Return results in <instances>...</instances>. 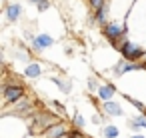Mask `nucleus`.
Wrapping results in <instances>:
<instances>
[{
	"label": "nucleus",
	"instance_id": "aec40b11",
	"mask_svg": "<svg viewBox=\"0 0 146 138\" xmlns=\"http://www.w3.org/2000/svg\"><path fill=\"white\" fill-rule=\"evenodd\" d=\"M92 122H94V124H102V122H104V118H102L100 114H94V116H92Z\"/></svg>",
	"mask_w": 146,
	"mask_h": 138
},
{
	"label": "nucleus",
	"instance_id": "9b49d317",
	"mask_svg": "<svg viewBox=\"0 0 146 138\" xmlns=\"http://www.w3.org/2000/svg\"><path fill=\"white\" fill-rule=\"evenodd\" d=\"M128 126L132 130H138V128H146V114H140L136 118H130L128 120Z\"/></svg>",
	"mask_w": 146,
	"mask_h": 138
},
{
	"label": "nucleus",
	"instance_id": "6e6552de",
	"mask_svg": "<svg viewBox=\"0 0 146 138\" xmlns=\"http://www.w3.org/2000/svg\"><path fill=\"white\" fill-rule=\"evenodd\" d=\"M100 100H112V96L116 94V88L112 84H100V88L96 90Z\"/></svg>",
	"mask_w": 146,
	"mask_h": 138
},
{
	"label": "nucleus",
	"instance_id": "0eeeda50",
	"mask_svg": "<svg viewBox=\"0 0 146 138\" xmlns=\"http://www.w3.org/2000/svg\"><path fill=\"white\" fill-rule=\"evenodd\" d=\"M102 108H104V112L110 114V116H122V114H124L122 106H120L118 102H112V100H102Z\"/></svg>",
	"mask_w": 146,
	"mask_h": 138
},
{
	"label": "nucleus",
	"instance_id": "f8f14e48",
	"mask_svg": "<svg viewBox=\"0 0 146 138\" xmlns=\"http://www.w3.org/2000/svg\"><path fill=\"white\" fill-rule=\"evenodd\" d=\"M102 136H104V138H118V136H120V130H118V126L106 124V126L102 128Z\"/></svg>",
	"mask_w": 146,
	"mask_h": 138
},
{
	"label": "nucleus",
	"instance_id": "dca6fc26",
	"mask_svg": "<svg viewBox=\"0 0 146 138\" xmlns=\"http://www.w3.org/2000/svg\"><path fill=\"white\" fill-rule=\"evenodd\" d=\"M50 8V2L48 0H44V2H38V12H46Z\"/></svg>",
	"mask_w": 146,
	"mask_h": 138
},
{
	"label": "nucleus",
	"instance_id": "7ed1b4c3",
	"mask_svg": "<svg viewBox=\"0 0 146 138\" xmlns=\"http://www.w3.org/2000/svg\"><path fill=\"white\" fill-rule=\"evenodd\" d=\"M102 32H104L106 38H110V40H118V38H122V36L128 32V28H126V26H120V24L114 22V20H110V22H106V24L102 26Z\"/></svg>",
	"mask_w": 146,
	"mask_h": 138
},
{
	"label": "nucleus",
	"instance_id": "2eb2a0df",
	"mask_svg": "<svg viewBox=\"0 0 146 138\" xmlns=\"http://www.w3.org/2000/svg\"><path fill=\"white\" fill-rule=\"evenodd\" d=\"M84 124H86L84 116H82V114H76V116H74V126H76V128H84Z\"/></svg>",
	"mask_w": 146,
	"mask_h": 138
},
{
	"label": "nucleus",
	"instance_id": "412c9836",
	"mask_svg": "<svg viewBox=\"0 0 146 138\" xmlns=\"http://www.w3.org/2000/svg\"><path fill=\"white\" fill-rule=\"evenodd\" d=\"M130 138H144V134H132Z\"/></svg>",
	"mask_w": 146,
	"mask_h": 138
},
{
	"label": "nucleus",
	"instance_id": "ddd939ff",
	"mask_svg": "<svg viewBox=\"0 0 146 138\" xmlns=\"http://www.w3.org/2000/svg\"><path fill=\"white\" fill-rule=\"evenodd\" d=\"M52 80H54V82L58 84V88H60V90H62L64 94H70V90H72V86H70V82H68V80H60V78H56V76H54Z\"/></svg>",
	"mask_w": 146,
	"mask_h": 138
},
{
	"label": "nucleus",
	"instance_id": "f257e3e1",
	"mask_svg": "<svg viewBox=\"0 0 146 138\" xmlns=\"http://www.w3.org/2000/svg\"><path fill=\"white\" fill-rule=\"evenodd\" d=\"M118 50H120V54H122V58H126V60H130V62H138L140 58H144V50L138 46V44H134L132 40H124L122 44H118Z\"/></svg>",
	"mask_w": 146,
	"mask_h": 138
},
{
	"label": "nucleus",
	"instance_id": "4468645a",
	"mask_svg": "<svg viewBox=\"0 0 146 138\" xmlns=\"http://www.w3.org/2000/svg\"><path fill=\"white\" fill-rule=\"evenodd\" d=\"M88 4H90V8L96 12V10H100V8L106 4V0H88Z\"/></svg>",
	"mask_w": 146,
	"mask_h": 138
},
{
	"label": "nucleus",
	"instance_id": "1a4fd4ad",
	"mask_svg": "<svg viewBox=\"0 0 146 138\" xmlns=\"http://www.w3.org/2000/svg\"><path fill=\"white\" fill-rule=\"evenodd\" d=\"M108 12H110V6H108V4H104L100 10H96V12H94V22H96V24H100V26H104L106 22H110V20H108Z\"/></svg>",
	"mask_w": 146,
	"mask_h": 138
},
{
	"label": "nucleus",
	"instance_id": "f03ea898",
	"mask_svg": "<svg viewBox=\"0 0 146 138\" xmlns=\"http://www.w3.org/2000/svg\"><path fill=\"white\" fill-rule=\"evenodd\" d=\"M2 96H4V102H6V104H14V102H18V100L24 96V84H20V82L4 84V88H2Z\"/></svg>",
	"mask_w": 146,
	"mask_h": 138
},
{
	"label": "nucleus",
	"instance_id": "423d86ee",
	"mask_svg": "<svg viewBox=\"0 0 146 138\" xmlns=\"http://www.w3.org/2000/svg\"><path fill=\"white\" fill-rule=\"evenodd\" d=\"M20 16H22V6L18 2H12V4L6 6V18H8V22H18Z\"/></svg>",
	"mask_w": 146,
	"mask_h": 138
},
{
	"label": "nucleus",
	"instance_id": "9d476101",
	"mask_svg": "<svg viewBox=\"0 0 146 138\" xmlns=\"http://www.w3.org/2000/svg\"><path fill=\"white\" fill-rule=\"evenodd\" d=\"M40 74H42V66H40L38 62L26 64V70H24V76H26V78H38Z\"/></svg>",
	"mask_w": 146,
	"mask_h": 138
},
{
	"label": "nucleus",
	"instance_id": "39448f33",
	"mask_svg": "<svg viewBox=\"0 0 146 138\" xmlns=\"http://www.w3.org/2000/svg\"><path fill=\"white\" fill-rule=\"evenodd\" d=\"M54 44V38H50L48 34H38V36H34L32 40H30V46L36 50V52H40V50H44V48H48V46H52Z\"/></svg>",
	"mask_w": 146,
	"mask_h": 138
},
{
	"label": "nucleus",
	"instance_id": "f3484780",
	"mask_svg": "<svg viewBox=\"0 0 146 138\" xmlns=\"http://www.w3.org/2000/svg\"><path fill=\"white\" fill-rule=\"evenodd\" d=\"M16 54H18V60H22V62L30 64V56H28L26 52H22V50H20V52H16Z\"/></svg>",
	"mask_w": 146,
	"mask_h": 138
},
{
	"label": "nucleus",
	"instance_id": "20e7f679",
	"mask_svg": "<svg viewBox=\"0 0 146 138\" xmlns=\"http://www.w3.org/2000/svg\"><path fill=\"white\" fill-rule=\"evenodd\" d=\"M68 132H70V128H68V124L66 122H56V124H52L50 128H46L40 136L42 138H64V136H68Z\"/></svg>",
	"mask_w": 146,
	"mask_h": 138
},
{
	"label": "nucleus",
	"instance_id": "4be33fe9",
	"mask_svg": "<svg viewBox=\"0 0 146 138\" xmlns=\"http://www.w3.org/2000/svg\"><path fill=\"white\" fill-rule=\"evenodd\" d=\"M30 2H36L38 4V2H44V0H30Z\"/></svg>",
	"mask_w": 146,
	"mask_h": 138
},
{
	"label": "nucleus",
	"instance_id": "6ab92c4d",
	"mask_svg": "<svg viewBox=\"0 0 146 138\" xmlns=\"http://www.w3.org/2000/svg\"><path fill=\"white\" fill-rule=\"evenodd\" d=\"M68 138H86V136L80 134L78 130H70V132H68Z\"/></svg>",
	"mask_w": 146,
	"mask_h": 138
},
{
	"label": "nucleus",
	"instance_id": "5701e85b",
	"mask_svg": "<svg viewBox=\"0 0 146 138\" xmlns=\"http://www.w3.org/2000/svg\"><path fill=\"white\" fill-rule=\"evenodd\" d=\"M144 68H146V64H144Z\"/></svg>",
	"mask_w": 146,
	"mask_h": 138
},
{
	"label": "nucleus",
	"instance_id": "a211bd4d",
	"mask_svg": "<svg viewBox=\"0 0 146 138\" xmlns=\"http://www.w3.org/2000/svg\"><path fill=\"white\" fill-rule=\"evenodd\" d=\"M88 88H90V90H98V88H100V84H98L94 78H90V80H88Z\"/></svg>",
	"mask_w": 146,
	"mask_h": 138
}]
</instances>
